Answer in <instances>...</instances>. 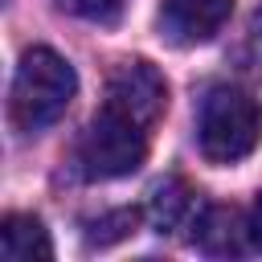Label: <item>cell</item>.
I'll list each match as a JSON object with an SVG mask.
<instances>
[{"label": "cell", "mask_w": 262, "mask_h": 262, "mask_svg": "<svg viewBox=\"0 0 262 262\" xmlns=\"http://www.w3.org/2000/svg\"><path fill=\"white\" fill-rule=\"evenodd\" d=\"M250 237L262 246V192H258V201H254V209H250Z\"/></svg>", "instance_id": "12"}, {"label": "cell", "mask_w": 262, "mask_h": 262, "mask_svg": "<svg viewBox=\"0 0 262 262\" xmlns=\"http://www.w3.org/2000/svg\"><path fill=\"white\" fill-rule=\"evenodd\" d=\"M78 90V78H74V66L45 49V45H33L25 49L16 74H12V90H8V119L16 131L33 135V131H45L49 123H57L70 106Z\"/></svg>", "instance_id": "1"}, {"label": "cell", "mask_w": 262, "mask_h": 262, "mask_svg": "<svg viewBox=\"0 0 262 262\" xmlns=\"http://www.w3.org/2000/svg\"><path fill=\"white\" fill-rule=\"evenodd\" d=\"M192 229H196V233H192L196 250H205V254H213V258L242 254V250H246V237H250V225L242 221V213H237V209H225V205L205 209Z\"/></svg>", "instance_id": "6"}, {"label": "cell", "mask_w": 262, "mask_h": 262, "mask_svg": "<svg viewBox=\"0 0 262 262\" xmlns=\"http://www.w3.org/2000/svg\"><path fill=\"white\" fill-rule=\"evenodd\" d=\"M102 102L123 111L127 119H135V123H143L151 131L160 123L164 106H168V82L151 61H139V57L135 61H119L111 70V78H106V98Z\"/></svg>", "instance_id": "4"}, {"label": "cell", "mask_w": 262, "mask_h": 262, "mask_svg": "<svg viewBox=\"0 0 262 262\" xmlns=\"http://www.w3.org/2000/svg\"><path fill=\"white\" fill-rule=\"evenodd\" d=\"M233 0H164L160 4V37L176 49L205 45L229 20Z\"/></svg>", "instance_id": "5"}, {"label": "cell", "mask_w": 262, "mask_h": 262, "mask_svg": "<svg viewBox=\"0 0 262 262\" xmlns=\"http://www.w3.org/2000/svg\"><path fill=\"white\" fill-rule=\"evenodd\" d=\"M61 12L70 16H82V20H115L123 0H53Z\"/></svg>", "instance_id": "11"}, {"label": "cell", "mask_w": 262, "mask_h": 262, "mask_svg": "<svg viewBox=\"0 0 262 262\" xmlns=\"http://www.w3.org/2000/svg\"><path fill=\"white\" fill-rule=\"evenodd\" d=\"M262 139V106L250 90L217 82L201 94L196 106V143L213 164L246 160Z\"/></svg>", "instance_id": "2"}, {"label": "cell", "mask_w": 262, "mask_h": 262, "mask_svg": "<svg viewBox=\"0 0 262 262\" xmlns=\"http://www.w3.org/2000/svg\"><path fill=\"white\" fill-rule=\"evenodd\" d=\"M188 213H192V188H188L184 180L168 176V180H160V184L151 188V196H147V217H151V225H156L160 233H164V229H176Z\"/></svg>", "instance_id": "8"}, {"label": "cell", "mask_w": 262, "mask_h": 262, "mask_svg": "<svg viewBox=\"0 0 262 262\" xmlns=\"http://www.w3.org/2000/svg\"><path fill=\"white\" fill-rule=\"evenodd\" d=\"M0 254L4 262H49L53 258L49 229L33 213H8L0 225Z\"/></svg>", "instance_id": "7"}, {"label": "cell", "mask_w": 262, "mask_h": 262, "mask_svg": "<svg viewBox=\"0 0 262 262\" xmlns=\"http://www.w3.org/2000/svg\"><path fill=\"white\" fill-rule=\"evenodd\" d=\"M233 61H237L242 74H250L254 82H262V8L246 20V33H242V41H237Z\"/></svg>", "instance_id": "9"}, {"label": "cell", "mask_w": 262, "mask_h": 262, "mask_svg": "<svg viewBox=\"0 0 262 262\" xmlns=\"http://www.w3.org/2000/svg\"><path fill=\"white\" fill-rule=\"evenodd\" d=\"M143 160H147V127L102 102L78 139V172L86 180H119L131 176Z\"/></svg>", "instance_id": "3"}, {"label": "cell", "mask_w": 262, "mask_h": 262, "mask_svg": "<svg viewBox=\"0 0 262 262\" xmlns=\"http://www.w3.org/2000/svg\"><path fill=\"white\" fill-rule=\"evenodd\" d=\"M135 221H139V213L135 209H115V213H106L102 221H94L90 229V242L94 246H111V242H119V237H127L131 229H135Z\"/></svg>", "instance_id": "10"}]
</instances>
